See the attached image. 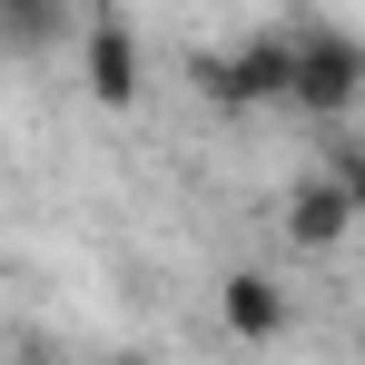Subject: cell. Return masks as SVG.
Returning <instances> with one entry per match:
<instances>
[{"instance_id":"1","label":"cell","mask_w":365,"mask_h":365,"mask_svg":"<svg viewBox=\"0 0 365 365\" xmlns=\"http://www.w3.org/2000/svg\"><path fill=\"white\" fill-rule=\"evenodd\" d=\"M187 79H197V99H217V109H287L297 50H287V30H267V40H247V50H197Z\"/></svg>"},{"instance_id":"2","label":"cell","mask_w":365,"mask_h":365,"mask_svg":"<svg viewBox=\"0 0 365 365\" xmlns=\"http://www.w3.org/2000/svg\"><path fill=\"white\" fill-rule=\"evenodd\" d=\"M287 50H297V89H287V109H306V119H346L356 109V89H365V50H356V30H287Z\"/></svg>"},{"instance_id":"3","label":"cell","mask_w":365,"mask_h":365,"mask_svg":"<svg viewBox=\"0 0 365 365\" xmlns=\"http://www.w3.org/2000/svg\"><path fill=\"white\" fill-rule=\"evenodd\" d=\"M79 69H89V99H99V109H128V99H138V30H128L119 0H99V10H89Z\"/></svg>"},{"instance_id":"4","label":"cell","mask_w":365,"mask_h":365,"mask_svg":"<svg viewBox=\"0 0 365 365\" xmlns=\"http://www.w3.org/2000/svg\"><path fill=\"white\" fill-rule=\"evenodd\" d=\"M356 217H365V207L336 178H297V187H287V237H297L306 257H336V247L356 237Z\"/></svg>"},{"instance_id":"5","label":"cell","mask_w":365,"mask_h":365,"mask_svg":"<svg viewBox=\"0 0 365 365\" xmlns=\"http://www.w3.org/2000/svg\"><path fill=\"white\" fill-rule=\"evenodd\" d=\"M217 316H227V336H237V346H277L297 306H287V287H277V277H257V267H237V277L217 287Z\"/></svg>"},{"instance_id":"6","label":"cell","mask_w":365,"mask_h":365,"mask_svg":"<svg viewBox=\"0 0 365 365\" xmlns=\"http://www.w3.org/2000/svg\"><path fill=\"white\" fill-rule=\"evenodd\" d=\"M69 40V0H0V60H50Z\"/></svg>"},{"instance_id":"7","label":"cell","mask_w":365,"mask_h":365,"mask_svg":"<svg viewBox=\"0 0 365 365\" xmlns=\"http://www.w3.org/2000/svg\"><path fill=\"white\" fill-rule=\"evenodd\" d=\"M10 365H69L60 346H40V336H20V346H10Z\"/></svg>"},{"instance_id":"8","label":"cell","mask_w":365,"mask_h":365,"mask_svg":"<svg viewBox=\"0 0 365 365\" xmlns=\"http://www.w3.org/2000/svg\"><path fill=\"white\" fill-rule=\"evenodd\" d=\"M109 365H158V356H109Z\"/></svg>"}]
</instances>
